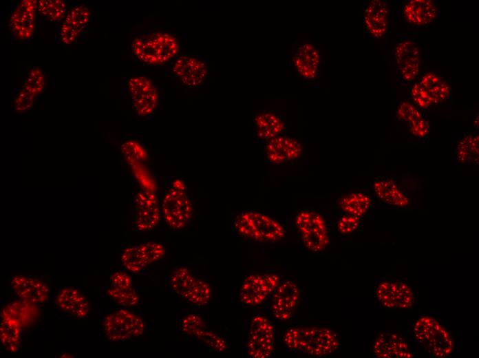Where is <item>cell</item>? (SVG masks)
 <instances>
[{
	"label": "cell",
	"instance_id": "4dcf8cb0",
	"mask_svg": "<svg viewBox=\"0 0 479 358\" xmlns=\"http://www.w3.org/2000/svg\"><path fill=\"white\" fill-rule=\"evenodd\" d=\"M417 81L433 100L435 105L448 101L452 96V89L448 79L436 71H427Z\"/></svg>",
	"mask_w": 479,
	"mask_h": 358
},
{
	"label": "cell",
	"instance_id": "7c38bea8",
	"mask_svg": "<svg viewBox=\"0 0 479 358\" xmlns=\"http://www.w3.org/2000/svg\"><path fill=\"white\" fill-rule=\"evenodd\" d=\"M374 295L380 306L388 310L409 309L417 302L413 288L406 281L399 278L380 280L375 287Z\"/></svg>",
	"mask_w": 479,
	"mask_h": 358
},
{
	"label": "cell",
	"instance_id": "e575fe53",
	"mask_svg": "<svg viewBox=\"0 0 479 358\" xmlns=\"http://www.w3.org/2000/svg\"><path fill=\"white\" fill-rule=\"evenodd\" d=\"M371 204L370 196L359 191L350 192L341 197L338 201V205L344 213L359 218L363 217L368 212Z\"/></svg>",
	"mask_w": 479,
	"mask_h": 358
},
{
	"label": "cell",
	"instance_id": "4316f807",
	"mask_svg": "<svg viewBox=\"0 0 479 358\" xmlns=\"http://www.w3.org/2000/svg\"><path fill=\"white\" fill-rule=\"evenodd\" d=\"M10 285L20 299L35 304H43L48 299V286L34 276L14 275L10 280Z\"/></svg>",
	"mask_w": 479,
	"mask_h": 358
},
{
	"label": "cell",
	"instance_id": "8992f818",
	"mask_svg": "<svg viewBox=\"0 0 479 358\" xmlns=\"http://www.w3.org/2000/svg\"><path fill=\"white\" fill-rule=\"evenodd\" d=\"M162 213L167 224L173 231H182L190 224L193 204L185 184L179 178L168 185L162 200Z\"/></svg>",
	"mask_w": 479,
	"mask_h": 358
},
{
	"label": "cell",
	"instance_id": "603a6c76",
	"mask_svg": "<svg viewBox=\"0 0 479 358\" xmlns=\"http://www.w3.org/2000/svg\"><path fill=\"white\" fill-rule=\"evenodd\" d=\"M401 17L412 28H426L436 21L440 14L437 1L433 0H409L402 6Z\"/></svg>",
	"mask_w": 479,
	"mask_h": 358
},
{
	"label": "cell",
	"instance_id": "8fae6325",
	"mask_svg": "<svg viewBox=\"0 0 479 358\" xmlns=\"http://www.w3.org/2000/svg\"><path fill=\"white\" fill-rule=\"evenodd\" d=\"M276 273H255L246 276L241 284L239 297L247 307L255 308L269 299L281 281Z\"/></svg>",
	"mask_w": 479,
	"mask_h": 358
},
{
	"label": "cell",
	"instance_id": "7402d4cb",
	"mask_svg": "<svg viewBox=\"0 0 479 358\" xmlns=\"http://www.w3.org/2000/svg\"><path fill=\"white\" fill-rule=\"evenodd\" d=\"M37 1L23 0L12 13L8 27L14 40L21 43H30L32 39L37 17Z\"/></svg>",
	"mask_w": 479,
	"mask_h": 358
},
{
	"label": "cell",
	"instance_id": "3957f363",
	"mask_svg": "<svg viewBox=\"0 0 479 358\" xmlns=\"http://www.w3.org/2000/svg\"><path fill=\"white\" fill-rule=\"evenodd\" d=\"M233 231L242 238L258 244H277L286 239L284 223L266 212L246 209L237 214L231 222Z\"/></svg>",
	"mask_w": 479,
	"mask_h": 358
},
{
	"label": "cell",
	"instance_id": "8d00e7d4",
	"mask_svg": "<svg viewBox=\"0 0 479 358\" xmlns=\"http://www.w3.org/2000/svg\"><path fill=\"white\" fill-rule=\"evenodd\" d=\"M23 327L10 318H1L0 339L3 348L8 352H17L21 346Z\"/></svg>",
	"mask_w": 479,
	"mask_h": 358
},
{
	"label": "cell",
	"instance_id": "cb8c5ba5",
	"mask_svg": "<svg viewBox=\"0 0 479 358\" xmlns=\"http://www.w3.org/2000/svg\"><path fill=\"white\" fill-rule=\"evenodd\" d=\"M362 8L365 34L372 39L379 40L387 33L390 17L388 3L384 0L365 1Z\"/></svg>",
	"mask_w": 479,
	"mask_h": 358
},
{
	"label": "cell",
	"instance_id": "e0dca14e",
	"mask_svg": "<svg viewBox=\"0 0 479 358\" xmlns=\"http://www.w3.org/2000/svg\"><path fill=\"white\" fill-rule=\"evenodd\" d=\"M262 151L268 163L292 165L299 162L305 153V147L296 137L281 135L262 144Z\"/></svg>",
	"mask_w": 479,
	"mask_h": 358
},
{
	"label": "cell",
	"instance_id": "52a82bcc",
	"mask_svg": "<svg viewBox=\"0 0 479 358\" xmlns=\"http://www.w3.org/2000/svg\"><path fill=\"white\" fill-rule=\"evenodd\" d=\"M287 63L294 76L304 84L315 83L321 72V50L310 41H296L287 55Z\"/></svg>",
	"mask_w": 479,
	"mask_h": 358
},
{
	"label": "cell",
	"instance_id": "f1b7e54d",
	"mask_svg": "<svg viewBox=\"0 0 479 358\" xmlns=\"http://www.w3.org/2000/svg\"><path fill=\"white\" fill-rule=\"evenodd\" d=\"M109 283L107 294L118 304L133 307L138 304L139 296L128 273L122 271L114 272L110 276Z\"/></svg>",
	"mask_w": 479,
	"mask_h": 358
},
{
	"label": "cell",
	"instance_id": "484cf974",
	"mask_svg": "<svg viewBox=\"0 0 479 358\" xmlns=\"http://www.w3.org/2000/svg\"><path fill=\"white\" fill-rule=\"evenodd\" d=\"M45 74L40 67H33L26 74L21 87L14 102L15 111L22 112L29 109L45 90Z\"/></svg>",
	"mask_w": 479,
	"mask_h": 358
},
{
	"label": "cell",
	"instance_id": "44dd1931",
	"mask_svg": "<svg viewBox=\"0 0 479 358\" xmlns=\"http://www.w3.org/2000/svg\"><path fill=\"white\" fill-rule=\"evenodd\" d=\"M252 125L255 138L260 145L289 132V125L286 117L281 113L268 108L261 109L254 113Z\"/></svg>",
	"mask_w": 479,
	"mask_h": 358
},
{
	"label": "cell",
	"instance_id": "d6986e66",
	"mask_svg": "<svg viewBox=\"0 0 479 358\" xmlns=\"http://www.w3.org/2000/svg\"><path fill=\"white\" fill-rule=\"evenodd\" d=\"M165 253L163 244L149 242L126 248L121 254L120 261L127 271L139 273L149 265L160 261Z\"/></svg>",
	"mask_w": 479,
	"mask_h": 358
},
{
	"label": "cell",
	"instance_id": "6da1fadb",
	"mask_svg": "<svg viewBox=\"0 0 479 358\" xmlns=\"http://www.w3.org/2000/svg\"><path fill=\"white\" fill-rule=\"evenodd\" d=\"M130 56L148 67H161L178 56L180 43L174 34L161 30H138L130 36Z\"/></svg>",
	"mask_w": 479,
	"mask_h": 358
},
{
	"label": "cell",
	"instance_id": "ab89813d",
	"mask_svg": "<svg viewBox=\"0 0 479 358\" xmlns=\"http://www.w3.org/2000/svg\"><path fill=\"white\" fill-rule=\"evenodd\" d=\"M361 218L344 213L337 221V229L343 235H349L355 231L359 227Z\"/></svg>",
	"mask_w": 479,
	"mask_h": 358
},
{
	"label": "cell",
	"instance_id": "f546056e",
	"mask_svg": "<svg viewBox=\"0 0 479 358\" xmlns=\"http://www.w3.org/2000/svg\"><path fill=\"white\" fill-rule=\"evenodd\" d=\"M55 304L62 311L77 319L87 317L90 310L87 298L72 287L60 289L56 295Z\"/></svg>",
	"mask_w": 479,
	"mask_h": 358
},
{
	"label": "cell",
	"instance_id": "d6a6232c",
	"mask_svg": "<svg viewBox=\"0 0 479 358\" xmlns=\"http://www.w3.org/2000/svg\"><path fill=\"white\" fill-rule=\"evenodd\" d=\"M38 304L22 299L5 306L1 312V318H10L17 322L23 328L36 321L39 317Z\"/></svg>",
	"mask_w": 479,
	"mask_h": 358
},
{
	"label": "cell",
	"instance_id": "ba28073f",
	"mask_svg": "<svg viewBox=\"0 0 479 358\" xmlns=\"http://www.w3.org/2000/svg\"><path fill=\"white\" fill-rule=\"evenodd\" d=\"M295 224L301 242L308 251L319 253L328 247L330 231L320 212L309 207L300 209L295 215Z\"/></svg>",
	"mask_w": 479,
	"mask_h": 358
},
{
	"label": "cell",
	"instance_id": "d4e9b609",
	"mask_svg": "<svg viewBox=\"0 0 479 358\" xmlns=\"http://www.w3.org/2000/svg\"><path fill=\"white\" fill-rule=\"evenodd\" d=\"M180 327L185 334L197 339L215 352H222L227 349L224 338L208 329L204 320L196 314L186 315L180 323Z\"/></svg>",
	"mask_w": 479,
	"mask_h": 358
},
{
	"label": "cell",
	"instance_id": "f35d334b",
	"mask_svg": "<svg viewBox=\"0 0 479 358\" xmlns=\"http://www.w3.org/2000/svg\"><path fill=\"white\" fill-rule=\"evenodd\" d=\"M409 95L414 105L417 108L425 110L435 105L432 98L417 81L411 85Z\"/></svg>",
	"mask_w": 479,
	"mask_h": 358
},
{
	"label": "cell",
	"instance_id": "83f0119b",
	"mask_svg": "<svg viewBox=\"0 0 479 358\" xmlns=\"http://www.w3.org/2000/svg\"><path fill=\"white\" fill-rule=\"evenodd\" d=\"M372 351L379 358H411L414 356L404 338L390 331L381 333L374 337Z\"/></svg>",
	"mask_w": 479,
	"mask_h": 358
},
{
	"label": "cell",
	"instance_id": "9a60e30c",
	"mask_svg": "<svg viewBox=\"0 0 479 358\" xmlns=\"http://www.w3.org/2000/svg\"><path fill=\"white\" fill-rule=\"evenodd\" d=\"M171 73L181 85L187 88L197 89L208 80L209 60L201 55L191 53L178 56L172 62Z\"/></svg>",
	"mask_w": 479,
	"mask_h": 358
},
{
	"label": "cell",
	"instance_id": "836d02e7",
	"mask_svg": "<svg viewBox=\"0 0 479 358\" xmlns=\"http://www.w3.org/2000/svg\"><path fill=\"white\" fill-rule=\"evenodd\" d=\"M373 188L379 198L392 206L405 207L409 202L406 194L392 180H376Z\"/></svg>",
	"mask_w": 479,
	"mask_h": 358
},
{
	"label": "cell",
	"instance_id": "277c9868",
	"mask_svg": "<svg viewBox=\"0 0 479 358\" xmlns=\"http://www.w3.org/2000/svg\"><path fill=\"white\" fill-rule=\"evenodd\" d=\"M412 333L415 344L433 357H447L454 351V341L449 330L431 315L418 317Z\"/></svg>",
	"mask_w": 479,
	"mask_h": 358
},
{
	"label": "cell",
	"instance_id": "74e56055",
	"mask_svg": "<svg viewBox=\"0 0 479 358\" xmlns=\"http://www.w3.org/2000/svg\"><path fill=\"white\" fill-rule=\"evenodd\" d=\"M479 137L478 134H468L458 142L456 154L458 160L464 164L472 165L478 162Z\"/></svg>",
	"mask_w": 479,
	"mask_h": 358
},
{
	"label": "cell",
	"instance_id": "ac0fdd59",
	"mask_svg": "<svg viewBox=\"0 0 479 358\" xmlns=\"http://www.w3.org/2000/svg\"><path fill=\"white\" fill-rule=\"evenodd\" d=\"M301 294L297 283L289 280H281L270 298L273 317L280 322L292 319L298 310Z\"/></svg>",
	"mask_w": 479,
	"mask_h": 358
},
{
	"label": "cell",
	"instance_id": "30bf717a",
	"mask_svg": "<svg viewBox=\"0 0 479 358\" xmlns=\"http://www.w3.org/2000/svg\"><path fill=\"white\" fill-rule=\"evenodd\" d=\"M276 331L273 324L265 315L253 316L248 326L246 351L253 358H270L275 352Z\"/></svg>",
	"mask_w": 479,
	"mask_h": 358
},
{
	"label": "cell",
	"instance_id": "5bb4252c",
	"mask_svg": "<svg viewBox=\"0 0 479 358\" xmlns=\"http://www.w3.org/2000/svg\"><path fill=\"white\" fill-rule=\"evenodd\" d=\"M103 330L108 340L125 341L141 336L145 330L144 320L127 309H118L104 319Z\"/></svg>",
	"mask_w": 479,
	"mask_h": 358
},
{
	"label": "cell",
	"instance_id": "d590c367",
	"mask_svg": "<svg viewBox=\"0 0 479 358\" xmlns=\"http://www.w3.org/2000/svg\"><path fill=\"white\" fill-rule=\"evenodd\" d=\"M68 9L65 1L61 0H39L36 3L38 19L58 26L64 20Z\"/></svg>",
	"mask_w": 479,
	"mask_h": 358
},
{
	"label": "cell",
	"instance_id": "ffe728a7",
	"mask_svg": "<svg viewBox=\"0 0 479 358\" xmlns=\"http://www.w3.org/2000/svg\"><path fill=\"white\" fill-rule=\"evenodd\" d=\"M160 209L156 196L148 191H138L131 204L132 224L140 232L153 230L160 220Z\"/></svg>",
	"mask_w": 479,
	"mask_h": 358
},
{
	"label": "cell",
	"instance_id": "9c48e42d",
	"mask_svg": "<svg viewBox=\"0 0 479 358\" xmlns=\"http://www.w3.org/2000/svg\"><path fill=\"white\" fill-rule=\"evenodd\" d=\"M169 286L180 297L195 306H205L211 299L209 284L184 266L178 267L172 272Z\"/></svg>",
	"mask_w": 479,
	"mask_h": 358
},
{
	"label": "cell",
	"instance_id": "1f68e13d",
	"mask_svg": "<svg viewBox=\"0 0 479 358\" xmlns=\"http://www.w3.org/2000/svg\"><path fill=\"white\" fill-rule=\"evenodd\" d=\"M397 117L407 126L409 133L418 138L426 136L429 131V125L423 117L419 109L413 103L402 102L397 109Z\"/></svg>",
	"mask_w": 479,
	"mask_h": 358
},
{
	"label": "cell",
	"instance_id": "4fadbf2b",
	"mask_svg": "<svg viewBox=\"0 0 479 358\" xmlns=\"http://www.w3.org/2000/svg\"><path fill=\"white\" fill-rule=\"evenodd\" d=\"M421 52L413 39L401 38L394 48V67L401 83L412 85L421 74Z\"/></svg>",
	"mask_w": 479,
	"mask_h": 358
},
{
	"label": "cell",
	"instance_id": "2e32d148",
	"mask_svg": "<svg viewBox=\"0 0 479 358\" xmlns=\"http://www.w3.org/2000/svg\"><path fill=\"white\" fill-rule=\"evenodd\" d=\"M93 14L86 6L74 3L58 26L55 41L64 47H70L78 42L91 26Z\"/></svg>",
	"mask_w": 479,
	"mask_h": 358
},
{
	"label": "cell",
	"instance_id": "5b68a950",
	"mask_svg": "<svg viewBox=\"0 0 479 358\" xmlns=\"http://www.w3.org/2000/svg\"><path fill=\"white\" fill-rule=\"evenodd\" d=\"M123 94L136 115L151 118L158 110L162 95L153 79L145 74H133L124 80Z\"/></svg>",
	"mask_w": 479,
	"mask_h": 358
},
{
	"label": "cell",
	"instance_id": "7a4b0ae2",
	"mask_svg": "<svg viewBox=\"0 0 479 358\" xmlns=\"http://www.w3.org/2000/svg\"><path fill=\"white\" fill-rule=\"evenodd\" d=\"M282 343L290 352L312 357L332 355L341 344L334 330L322 326L290 327L284 333Z\"/></svg>",
	"mask_w": 479,
	"mask_h": 358
}]
</instances>
